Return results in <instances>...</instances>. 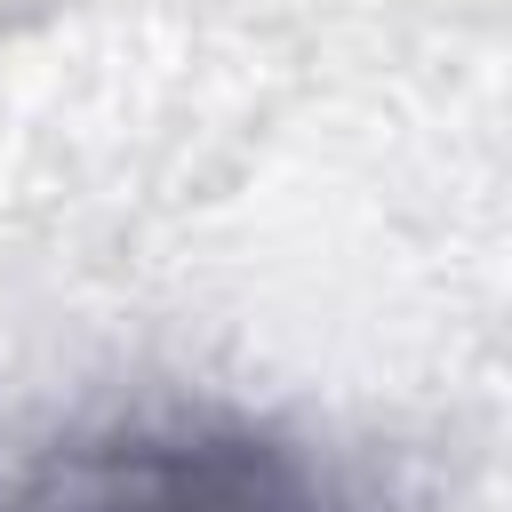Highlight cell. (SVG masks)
Listing matches in <instances>:
<instances>
[{
  "mask_svg": "<svg viewBox=\"0 0 512 512\" xmlns=\"http://www.w3.org/2000/svg\"><path fill=\"white\" fill-rule=\"evenodd\" d=\"M0 512H352V496L248 408L136 400L8 440Z\"/></svg>",
  "mask_w": 512,
  "mask_h": 512,
  "instance_id": "6da1fadb",
  "label": "cell"
}]
</instances>
